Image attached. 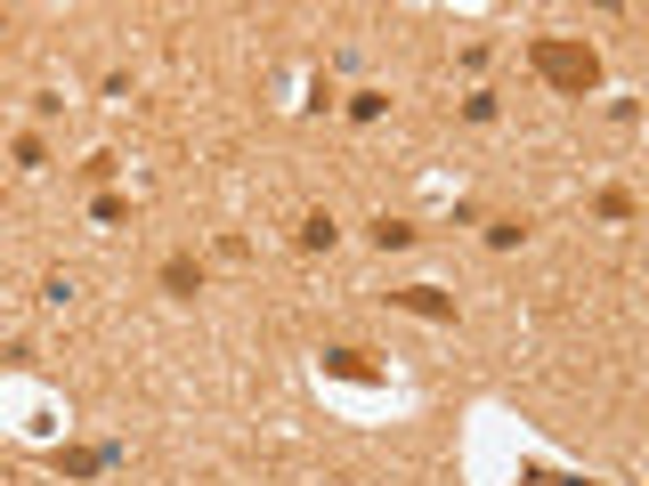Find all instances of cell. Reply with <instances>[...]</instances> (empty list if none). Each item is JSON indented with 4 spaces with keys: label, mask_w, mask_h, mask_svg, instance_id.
I'll return each mask as SVG.
<instances>
[{
    "label": "cell",
    "mask_w": 649,
    "mask_h": 486,
    "mask_svg": "<svg viewBox=\"0 0 649 486\" xmlns=\"http://www.w3.org/2000/svg\"><path fill=\"white\" fill-rule=\"evenodd\" d=\"M601 219H634V195H625V187H601Z\"/></svg>",
    "instance_id": "52a82bcc"
},
{
    "label": "cell",
    "mask_w": 649,
    "mask_h": 486,
    "mask_svg": "<svg viewBox=\"0 0 649 486\" xmlns=\"http://www.w3.org/2000/svg\"><path fill=\"white\" fill-rule=\"evenodd\" d=\"M373 244H382V251H406V244H414V219H373Z\"/></svg>",
    "instance_id": "8992f818"
},
{
    "label": "cell",
    "mask_w": 649,
    "mask_h": 486,
    "mask_svg": "<svg viewBox=\"0 0 649 486\" xmlns=\"http://www.w3.org/2000/svg\"><path fill=\"white\" fill-rule=\"evenodd\" d=\"M528 66L552 81L560 98H584V90H601V49L593 41H569V33H544L528 41Z\"/></svg>",
    "instance_id": "6da1fadb"
},
{
    "label": "cell",
    "mask_w": 649,
    "mask_h": 486,
    "mask_svg": "<svg viewBox=\"0 0 649 486\" xmlns=\"http://www.w3.org/2000/svg\"><path fill=\"white\" fill-rule=\"evenodd\" d=\"M163 292H171V301H195V292H203V268L187 260V251H171V260H163Z\"/></svg>",
    "instance_id": "277c9868"
},
{
    "label": "cell",
    "mask_w": 649,
    "mask_h": 486,
    "mask_svg": "<svg viewBox=\"0 0 649 486\" xmlns=\"http://www.w3.org/2000/svg\"><path fill=\"white\" fill-rule=\"evenodd\" d=\"M390 301L406 308V316H430V325H455V301H447L438 284H406V292H390Z\"/></svg>",
    "instance_id": "7a4b0ae2"
},
{
    "label": "cell",
    "mask_w": 649,
    "mask_h": 486,
    "mask_svg": "<svg viewBox=\"0 0 649 486\" xmlns=\"http://www.w3.org/2000/svg\"><path fill=\"white\" fill-rule=\"evenodd\" d=\"M519 486H528V478H519ZM560 486H593V478H560Z\"/></svg>",
    "instance_id": "9c48e42d"
},
{
    "label": "cell",
    "mask_w": 649,
    "mask_h": 486,
    "mask_svg": "<svg viewBox=\"0 0 649 486\" xmlns=\"http://www.w3.org/2000/svg\"><path fill=\"white\" fill-rule=\"evenodd\" d=\"M325 373H342V382H382V365H366V349H325Z\"/></svg>",
    "instance_id": "5b68a950"
},
{
    "label": "cell",
    "mask_w": 649,
    "mask_h": 486,
    "mask_svg": "<svg viewBox=\"0 0 649 486\" xmlns=\"http://www.w3.org/2000/svg\"><path fill=\"white\" fill-rule=\"evenodd\" d=\"M49 462H57L66 478H90V471H114L122 447H74V454H49Z\"/></svg>",
    "instance_id": "3957f363"
},
{
    "label": "cell",
    "mask_w": 649,
    "mask_h": 486,
    "mask_svg": "<svg viewBox=\"0 0 649 486\" xmlns=\"http://www.w3.org/2000/svg\"><path fill=\"white\" fill-rule=\"evenodd\" d=\"M301 244H309V251H325V244H333V219H325V211H317V219H301Z\"/></svg>",
    "instance_id": "ba28073f"
}]
</instances>
